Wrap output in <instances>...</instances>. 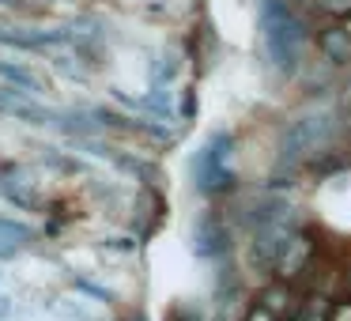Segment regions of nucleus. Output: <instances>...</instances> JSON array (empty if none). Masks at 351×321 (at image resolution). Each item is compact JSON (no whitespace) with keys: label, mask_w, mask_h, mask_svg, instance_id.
<instances>
[{"label":"nucleus","mask_w":351,"mask_h":321,"mask_svg":"<svg viewBox=\"0 0 351 321\" xmlns=\"http://www.w3.org/2000/svg\"><path fill=\"white\" fill-rule=\"evenodd\" d=\"M257 31H261V49H265L268 69H276L280 76H291L302 64V49H306V27L295 16V8L287 0H261Z\"/></svg>","instance_id":"obj_1"},{"label":"nucleus","mask_w":351,"mask_h":321,"mask_svg":"<svg viewBox=\"0 0 351 321\" xmlns=\"http://www.w3.org/2000/svg\"><path fill=\"white\" fill-rule=\"evenodd\" d=\"M340 110L332 102H313V106L298 110L287 121L280 140V155L283 163H310L317 155H325L332 147L336 132H340Z\"/></svg>","instance_id":"obj_2"},{"label":"nucleus","mask_w":351,"mask_h":321,"mask_svg":"<svg viewBox=\"0 0 351 321\" xmlns=\"http://www.w3.org/2000/svg\"><path fill=\"white\" fill-rule=\"evenodd\" d=\"M230 147H234V140H230V132H215V136H208L204 152L197 155V163H193V174H197V185L200 193H208V197H215V193H227L230 185H234V167H230Z\"/></svg>","instance_id":"obj_3"},{"label":"nucleus","mask_w":351,"mask_h":321,"mask_svg":"<svg viewBox=\"0 0 351 321\" xmlns=\"http://www.w3.org/2000/svg\"><path fill=\"white\" fill-rule=\"evenodd\" d=\"M0 46L19 54H49L57 46H69V27H0Z\"/></svg>","instance_id":"obj_4"},{"label":"nucleus","mask_w":351,"mask_h":321,"mask_svg":"<svg viewBox=\"0 0 351 321\" xmlns=\"http://www.w3.org/2000/svg\"><path fill=\"white\" fill-rule=\"evenodd\" d=\"M310 261H313V235H306V230H291V235L283 238L280 253H276L272 268H276L280 280L291 283V280H298V276L310 268Z\"/></svg>","instance_id":"obj_5"},{"label":"nucleus","mask_w":351,"mask_h":321,"mask_svg":"<svg viewBox=\"0 0 351 321\" xmlns=\"http://www.w3.org/2000/svg\"><path fill=\"white\" fill-rule=\"evenodd\" d=\"M0 114L16 117V121H23V125H53L57 110H49L46 102L34 99V95H23V91H16V87L0 84Z\"/></svg>","instance_id":"obj_6"},{"label":"nucleus","mask_w":351,"mask_h":321,"mask_svg":"<svg viewBox=\"0 0 351 321\" xmlns=\"http://www.w3.org/2000/svg\"><path fill=\"white\" fill-rule=\"evenodd\" d=\"M0 84L16 87V91H23V95H34V99L49 95V80L27 61H4V57H0Z\"/></svg>","instance_id":"obj_7"},{"label":"nucleus","mask_w":351,"mask_h":321,"mask_svg":"<svg viewBox=\"0 0 351 321\" xmlns=\"http://www.w3.org/2000/svg\"><path fill=\"white\" fill-rule=\"evenodd\" d=\"M257 306H265V310L272 313V318H280V321H291V318H295V310H298L295 291H291V283H287V280L268 283V287L257 295Z\"/></svg>","instance_id":"obj_8"},{"label":"nucleus","mask_w":351,"mask_h":321,"mask_svg":"<svg viewBox=\"0 0 351 321\" xmlns=\"http://www.w3.org/2000/svg\"><path fill=\"white\" fill-rule=\"evenodd\" d=\"M317 49L328 64H351V31L348 27H325L317 34Z\"/></svg>","instance_id":"obj_9"},{"label":"nucleus","mask_w":351,"mask_h":321,"mask_svg":"<svg viewBox=\"0 0 351 321\" xmlns=\"http://www.w3.org/2000/svg\"><path fill=\"white\" fill-rule=\"evenodd\" d=\"M227 250V227L219 215H200L197 223V253L200 257H219Z\"/></svg>","instance_id":"obj_10"},{"label":"nucleus","mask_w":351,"mask_h":321,"mask_svg":"<svg viewBox=\"0 0 351 321\" xmlns=\"http://www.w3.org/2000/svg\"><path fill=\"white\" fill-rule=\"evenodd\" d=\"M31 242H34V235H31V227H27V223L0 215V257H16V253L27 250Z\"/></svg>","instance_id":"obj_11"},{"label":"nucleus","mask_w":351,"mask_h":321,"mask_svg":"<svg viewBox=\"0 0 351 321\" xmlns=\"http://www.w3.org/2000/svg\"><path fill=\"white\" fill-rule=\"evenodd\" d=\"M178 69H182L178 54H162L159 64H155V72H152V84L155 87H170V84H174V76H178Z\"/></svg>","instance_id":"obj_12"},{"label":"nucleus","mask_w":351,"mask_h":321,"mask_svg":"<svg viewBox=\"0 0 351 321\" xmlns=\"http://www.w3.org/2000/svg\"><path fill=\"white\" fill-rule=\"evenodd\" d=\"M325 318H328V298L325 295H310L295 310V321H325Z\"/></svg>","instance_id":"obj_13"},{"label":"nucleus","mask_w":351,"mask_h":321,"mask_svg":"<svg viewBox=\"0 0 351 321\" xmlns=\"http://www.w3.org/2000/svg\"><path fill=\"white\" fill-rule=\"evenodd\" d=\"M46 163L53 170H69V174H84V170H87L80 159H69V155H57V152H46Z\"/></svg>","instance_id":"obj_14"},{"label":"nucleus","mask_w":351,"mask_h":321,"mask_svg":"<svg viewBox=\"0 0 351 321\" xmlns=\"http://www.w3.org/2000/svg\"><path fill=\"white\" fill-rule=\"evenodd\" d=\"M325 321H351V298L328 302V318H325Z\"/></svg>","instance_id":"obj_15"},{"label":"nucleus","mask_w":351,"mask_h":321,"mask_svg":"<svg viewBox=\"0 0 351 321\" xmlns=\"http://www.w3.org/2000/svg\"><path fill=\"white\" fill-rule=\"evenodd\" d=\"M76 287L84 291V295L99 298V302H110V291H106V287H99V283H91V280H84V276H80V280H76Z\"/></svg>","instance_id":"obj_16"},{"label":"nucleus","mask_w":351,"mask_h":321,"mask_svg":"<svg viewBox=\"0 0 351 321\" xmlns=\"http://www.w3.org/2000/svg\"><path fill=\"white\" fill-rule=\"evenodd\" d=\"M321 8L328 12V16H351V0H321Z\"/></svg>","instance_id":"obj_17"},{"label":"nucleus","mask_w":351,"mask_h":321,"mask_svg":"<svg viewBox=\"0 0 351 321\" xmlns=\"http://www.w3.org/2000/svg\"><path fill=\"white\" fill-rule=\"evenodd\" d=\"M242 321H280V318H272V313H268L265 306H257V302H253L250 310H245V318H242Z\"/></svg>","instance_id":"obj_18"},{"label":"nucleus","mask_w":351,"mask_h":321,"mask_svg":"<svg viewBox=\"0 0 351 321\" xmlns=\"http://www.w3.org/2000/svg\"><path fill=\"white\" fill-rule=\"evenodd\" d=\"M336 110H340V121H343V125H351V87L340 95V102H336Z\"/></svg>","instance_id":"obj_19"},{"label":"nucleus","mask_w":351,"mask_h":321,"mask_svg":"<svg viewBox=\"0 0 351 321\" xmlns=\"http://www.w3.org/2000/svg\"><path fill=\"white\" fill-rule=\"evenodd\" d=\"M0 318H12V298L0 295Z\"/></svg>","instance_id":"obj_20"}]
</instances>
